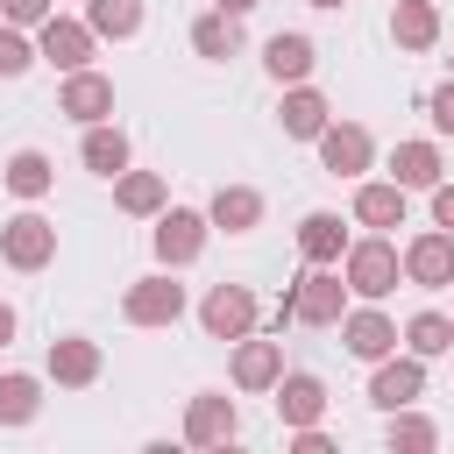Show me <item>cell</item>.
Here are the masks:
<instances>
[{
    "label": "cell",
    "mask_w": 454,
    "mask_h": 454,
    "mask_svg": "<svg viewBox=\"0 0 454 454\" xmlns=\"http://www.w3.org/2000/svg\"><path fill=\"white\" fill-rule=\"evenodd\" d=\"M348 305H355V298H348V284H340V262H305V270L284 284L270 326H277V333H284V326H340Z\"/></svg>",
    "instance_id": "6da1fadb"
},
{
    "label": "cell",
    "mask_w": 454,
    "mask_h": 454,
    "mask_svg": "<svg viewBox=\"0 0 454 454\" xmlns=\"http://www.w3.org/2000/svg\"><path fill=\"white\" fill-rule=\"evenodd\" d=\"M340 284H348V298H369V305H383V298L404 284L397 241H390V234H362V241H348V255H340Z\"/></svg>",
    "instance_id": "7a4b0ae2"
},
{
    "label": "cell",
    "mask_w": 454,
    "mask_h": 454,
    "mask_svg": "<svg viewBox=\"0 0 454 454\" xmlns=\"http://www.w3.org/2000/svg\"><path fill=\"white\" fill-rule=\"evenodd\" d=\"M206 234H213L206 206H163V213H156V227H149L156 270H192V262L206 255Z\"/></svg>",
    "instance_id": "3957f363"
},
{
    "label": "cell",
    "mask_w": 454,
    "mask_h": 454,
    "mask_svg": "<svg viewBox=\"0 0 454 454\" xmlns=\"http://www.w3.org/2000/svg\"><path fill=\"white\" fill-rule=\"evenodd\" d=\"M0 262H7V270H21V277L50 270V262H57V220H43L35 206L7 213V220H0Z\"/></svg>",
    "instance_id": "277c9868"
},
{
    "label": "cell",
    "mask_w": 454,
    "mask_h": 454,
    "mask_svg": "<svg viewBox=\"0 0 454 454\" xmlns=\"http://www.w3.org/2000/svg\"><path fill=\"white\" fill-rule=\"evenodd\" d=\"M121 319H128V326H177V319H184V284H177V270L135 277V284L121 291Z\"/></svg>",
    "instance_id": "5b68a950"
},
{
    "label": "cell",
    "mask_w": 454,
    "mask_h": 454,
    "mask_svg": "<svg viewBox=\"0 0 454 454\" xmlns=\"http://www.w3.org/2000/svg\"><path fill=\"white\" fill-rule=\"evenodd\" d=\"M99 57V35L85 28V14H50L43 28H35V64H50L57 78L64 71H85Z\"/></svg>",
    "instance_id": "8992f818"
},
{
    "label": "cell",
    "mask_w": 454,
    "mask_h": 454,
    "mask_svg": "<svg viewBox=\"0 0 454 454\" xmlns=\"http://www.w3.org/2000/svg\"><path fill=\"white\" fill-rule=\"evenodd\" d=\"M312 149H319L326 177H369V163H376V135H369L362 121H340V114L312 135Z\"/></svg>",
    "instance_id": "52a82bcc"
},
{
    "label": "cell",
    "mask_w": 454,
    "mask_h": 454,
    "mask_svg": "<svg viewBox=\"0 0 454 454\" xmlns=\"http://www.w3.org/2000/svg\"><path fill=\"white\" fill-rule=\"evenodd\" d=\"M255 319H262V305L248 284H206V298H199L206 340H241V333H255Z\"/></svg>",
    "instance_id": "ba28073f"
},
{
    "label": "cell",
    "mask_w": 454,
    "mask_h": 454,
    "mask_svg": "<svg viewBox=\"0 0 454 454\" xmlns=\"http://www.w3.org/2000/svg\"><path fill=\"white\" fill-rule=\"evenodd\" d=\"M234 355H227V383L241 390V397H270V383L284 376V340H262V333H241V340H227Z\"/></svg>",
    "instance_id": "9c48e42d"
},
{
    "label": "cell",
    "mask_w": 454,
    "mask_h": 454,
    "mask_svg": "<svg viewBox=\"0 0 454 454\" xmlns=\"http://www.w3.org/2000/svg\"><path fill=\"white\" fill-rule=\"evenodd\" d=\"M419 397H426V362H419L411 348H404V355L390 348L383 362H369V404H376V411H404V404H419Z\"/></svg>",
    "instance_id": "30bf717a"
},
{
    "label": "cell",
    "mask_w": 454,
    "mask_h": 454,
    "mask_svg": "<svg viewBox=\"0 0 454 454\" xmlns=\"http://www.w3.org/2000/svg\"><path fill=\"white\" fill-rule=\"evenodd\" d=\"M99 369H106V355H99V340H92V333H57V340H50V355H43V376H50L57 390H92V383H99Z\"/></svg>",
    "instance_id": "8fae6325"
},
{
    "label": "cell",
    "mask_w": 454,
    "mask_h": 454,
    "mask_svg": "<svg viewBox=\"0 0 454 454\" xmlns=\"http://www.w3.org/2000/svg\"><path fill=\"white\" fill-rule=\"evenodd\" d=\"M397 262H404V284L447 291V284H454V234H447V227H426V234H411V241L397 248Z\"/></svg>",
    "instance_id": "7c38bea8"
},
{
    "label": "cell",
    "mask_w": 454,
    "mask_h": 454,
    "mask_svg": "<svg viewBox=\"0 0 454 454\" xmlns=\"http://www.w3.org/2000/svg\"><path fill=\"white\" fill-rule=\"evenodd\" d=\"M404 213H411V192H404V184H390V177H355V199H348V220H355V227L390 234V227H404Z\"/></svg>",
    "instance_id": "4fadbf2b"
},
{
    "label": "cell",
    "mask_w": 454,
    "mask_h": 454,
    "mask_svg": "<svg viewBox=\"0 0 454 454\" xmlns=\"http://www.w3.org/2000/svg\"><path fill=\"white\" fill-rule=\"evenodd\" d=\"M241 433V411L227 390H192L184 397V447H227Z\"/></svg>",
    "instance_id": "5bb4252c"
},
{
    "label": "cell",
    "mask_w": 454,
    "mask_h": 454,
    "mask_svg": "<svg viewBox=\"0 0 454 454\" xmlns=\"http://www.w3.org/2000/svg\"><path fill=\"white\" fill-rule=\"evenodd\" d=\"M57 114L64 121H78V128H92V121H114V78L106 71H64V85H57Z\"/></svg>",
    "instance_id": "9a60e30c"
},
{
    "label": "cell",
    "mask_w": 454,
    "mask_h": 454,
    "mask_svg": "<svg viewBox=\"0 0 454 454\" xmlns=\"http://www.w3.org/2000/svg\"><path fill=\"white\" fill-rule=\"evenodd\" d=\"M340 348H348L355 362H383V355L397 348V319H390L383 305H369V298H362V305H348V312H340Z\"/></svg>",
    "instance_id": "2e32d148"
},
{
    "label": "cell",
    "mask_w": 454,
    "mask_h": 454,
    "mask_svg": "<svg viewBox=\"0 0 454 454\" xmlns=\"http://www.w3.org/2000/svg\"><path fill=\"white\" fill-rule=\"evenodd\" d=\"M270 397H277V419H284V433H291V426H312V419H326V383H319L312 369H284V376L270 383Z\"/></svg>",
    "instance_id": "e0dca14e"
},
{
    "label": "cell",
    "mask_w": 454,
    "mask_h": 454,
    "mask_svg": "<svg viewBox=\"0 0 454 454\" xmlns=\"http://www.w3.org/2000/svg\"><path fill=\"white\" fill-rule=\"evenodd\" d=\"M326 121H333V106H326V92H319L312 78L284 85V99H277V128H284L291 142H312V135H319Z\"/></svg>",
    "instance_id": "ac0fdd59"
},
{
    "label": "cell",
    "mask_w": 454,
    "mask_h": 454,
    "mask_svg": "<svg viewBox=\"0 0 454 454\" xmlns=\"http://www.w3.org/2000/svg\"><path fill=\"white\" fill-rule=\"evenodd\" d=\"M440 177H447V156H440L433 135H411V142L390 149V184H404V192H433Z\"/></svg>",
    "instance_id": "d6986e66"
},
{
    "label": "cell",
    "mask_w": 454,
    "mask_h": 454,
    "mask_svg": "<svg viewBox=\"0 0 454 454\" xmlns=\"http://www.w3.org/2000/svg\"><path fill=\"white\" fill-rule=\"evenodd\" d=\"M262 213H270V199H262L255 184H220V192L206 199L213 234H255V227H262Z\"/></svg>",
    "instance_id": "ffe728a7"
},
{
    "label": "cell",
    "mask_w": 454,
    "mask_h": 454,
    "mask_svg": "<svg viewBox=\"0 0 454 454\" xmlns=\"http://www.w3.org/2000/svg\"><path fill=\"white\" fill-rule=\"evenodd\" d=\"M312 64H319V43H312L305 28H277V35L262 43V71H270L277 85H298V78H312Z\"/></svg>",
    "instance_id": "44dd1931"
},
{
    "label": "cell",
    "mask_w": 454,
    "mask_h": 454,
    "mask_svg": "<svg viewBox=\"0 0 454 454\" xmlns=\"http://www.w3.org/2000/svg\"><path fill=\"white\" fill-rule=\"evenodd\" d=\"M78 163H85L92 177H121V170L135 163V142H128V128H114V121H92V128H85V142H78Z\"/></svg>",
    "instance_id": "7402d4cb"
},
{
    "label": "cell",
    "mask_w": 454,
    "mask_h": 454,
    "mask_svg": "<svg viewBox=\"0 0 454 454\" xmlns=\"http://www.w3.org/2000/svg\"><path fill=\"white\" fill-rule=\"evenodd\" d=\"M390 43L426 57L440 43V0H390Z\"/></svg>",
    "instance_id": "603a6c76"
},
{
    "label": "cell",
    "mask_w": 454,
    "mask_h": 454,
    "mask_svg": "<svg viewBox=\"0 0 454 454\" xmlns=\"http://www.w3.org/2000/svg\"><path fill=\"white\" fill-rule=\"evenodd\" d=\"M192 57H206V64H227V57H241V14H227V7H206V14H192Z\"/></svg>",
    "instance_id": "cb8c5ba5"
},
{
    "label": "cell",
    "mask_w": 454,
    "mask_h": 454,
    "mask_svg": "<svg viewBox=\"0 0 454 454\" xmlns=\"http://www.w3.org/2000/svg\"><path fill=\"white\" fill-rule=\"evenodd\" d=\"M348 241H355V234H348V220H340V213H326V206H312V213L298 220V255H305V262H340V255H348Z\"/></svg>",
    "instance_id": "d4e9b609"
},
{
    "label": "cell",
    "mask_w": 454,
    "mask_h": 454,
    "mask_svg": "<svg viewBox=\"0 0 454 454\" xmlns=\"http://www.w3.org/2000/svg\"><path fill=\"white\" fill-rule=\"evenodd\" d=\"M0 184H7L21 206H35V199H50V184H57V163H50L43 149H14V156L0 163Z\"/></svg>",
    "instance_id": "484cf974"
},
{
    "label": "cell",
    "mask_w": 454,
    "mask_h": 454,
    "mask_svg": "<svg viewBox=\"0 0 454 454\" xmlns=\"http://www.w3.org/2000/svg\"><path fill=\"white\" fill-rule=\"evenodd\" d=\"M114 206H121L128 220H156V213L170 206V184H163L156 170H135V163H128V170L114 177Z\"/></svg>",
    "instance_id": "4316f807"
},
{
    "label": "cell",
    "mask_w": 454,
    "mask_h": 454,
    "mask_svg": "<svg viewBox=\"0 0 454 454\" xmlns=\"http://www.w3.org/2000/svg\"><path fill=\"white\" fill-rule=\"evenodd\" d=\"M397 348H411L419 362H440V355H454V319L426 305V312H411V319L397 326Z\"/></svg>",
    "instance_id": "83f0119b"
},
{
    "label": "cell",
    "mask_w": 454,
    "mask_h": 454,
    "mask_svg": "<svg viewBox=\"0 0 454 454\" xmlns=\"http://www.w3.org/2000/svg\"><path fill=\"white\" fill-rule=\"evenodd\" d=\"M390 426H383V440H390V454H433L440 447V419H426L419 404H404V411H383Z\"/></svg>",
    "instance_id": "f1b7e54d"
},
{
    "label": "cell",
    "mask_w": 454,
    "mask_h": 454,
    "mask_svg": "<svg viewBox=\"0 0 454 454\" xmlns=\"http://www.w3.org/2000/svg\"><path fill=\"white\" fill-rule=\"evenodd\" d=\"M35 411H43V376L7 369L0 376V426H35Z\"/></svg>",
    "instance_id": "f546056e"
},
{
    "label": "cell",
    "mask_w": 454,
    "mask_h": 454,
    "mask_svg": "<svg viewBox=\"0 0 454 454\" xmlns=\"http://www.w3.org/2000/svg\"><path fill=\"white\" fill-rule=\"evenodd\" d=\"M85 28L99 43H128L142 35V0H85Z\"/></svg>",
    "instance_id": "4dcf8cb0"
},
{
    "label": "cell",
    "mask_w": 454,
    "mask_h": 454,
    "mask_svg": "<svg viewBox=\"0 0 454 454\" xmlns=\"http://www.w3.org/2000/svg\"><path fill=\"white\" fill-rule=\"evenodd\" d=\"M28 71H35V35L0 21V78H28Z\"/></svg>",
    "instance_id": "1f68e13d"
},
{
    "label": "cell",
    "mask_w": 454,
    "mask_h": 454,
    "mask_svg": "<svg viewBox=\"0 0 454 454\" xmlns=\"http://www.w3.org/2000/svg\"><path fill=\"white\" fill-rule=\"evenodd\" d=\"M50 14H57V0H0V21H14V28H28V35H35Z\"/></svg>",
    "instance_id": "d6a6232c"
},
{
    "label": "cell",
    "mask_w": 454,
    "mask_h": 454,
    "mask_svg": "<svg viewBox=\"0 0 454 454\" xmlns=\"http://www.w3.org/2000/svg\"><path fill=\"white\" fill-rule=\"evenodd\" d=\"M426 121H433V135H454V78H440L426 92Z\"/></svg>",
    "instance_id": "836d02e7"
},
{
    "label": "cell",
    "mask_w": 454,
    "mask_h": 454,
    "mask_svg": "<svg viewBox=\"0 0 454 454\" xmlns=\"http://www.w3.org/2000/svg\"><path fill=\"white\" fill-rule=\"evenodd\" d=\"M284 440H291V454H333V433H326L319 419H312V426H291Z\"/></svg>",
    "instance_id": "e575fe53"
},
{
    "label": "cell",
    "mask_w": 454,
    "mask_h": 454,
    "mask_svg": "<svg viewBox=\"0 0 454 454\" xmlns=\"http://www.w3.org/2000/svg\"><path fill=\"white\" fill-rule=\"evenodd\" d=\"M426 199H433V227H447V234H454V184L440 177V184H433Z\"/></svg>",
    "instance_id": "d590c367"
},
{
    "label": "cell",
    "mask_w": 454,
    "mask_h": 454,
    "mask_svg": "<svg viewBox=\"0 0 454 454\" xmlns=\"http://www.w3.org/2000/svg\"><path fill=\"white\" fill-rule=\"evenodd\" d=\"M14 333H21V312L0 298V348H14Z\"/></svg>",
    "instance_id": "8d00e7d4"
},
{
    "label": "cell",
    "mask_w": 454,
    "mask_h": 454,
    "mask_svg": "<svg viewBox=\"0 0 454 454\" xmlns=\"http://www.w3.org/2000/svg\"><path fill=\"white\" fill-rule=\"evenodd\" d=\"M213 7H227V14H255L262 0H213Z\"/></svg>",
    "instance_id": "74e56055"
},
{
    "label": "cell",
    "mask_w": 454,
    "mask_h": 454,
    "mask_svg": "<svg viewBox=\"0 0 454 454\" xmlns=\"http://www.w3.org/2000/svg\"><path fill=\"white\" fill-rule=\"evenodd\" d=\"M305 7H319V14H340V7H348V0H305Z\"/></svg>",
    "instance_id": "f35d334b"
}]
</instances>
